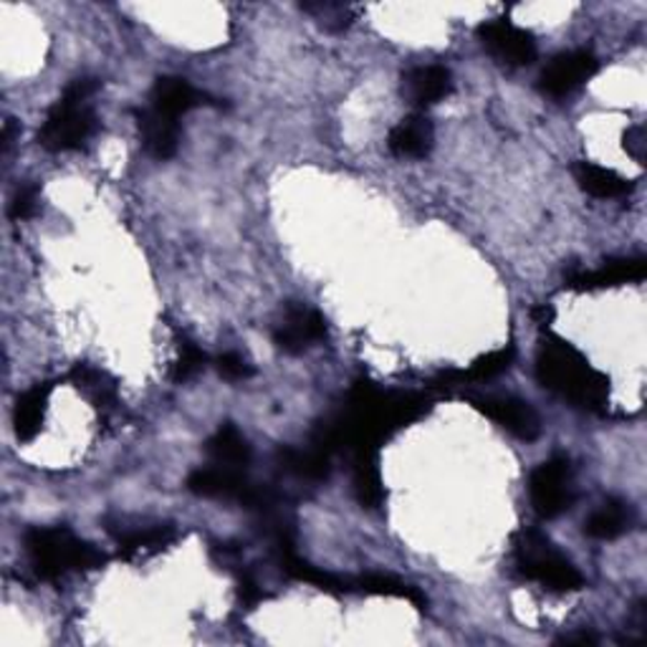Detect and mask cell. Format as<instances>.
<instances>
[{"label": "cell", "instance_id": "obj_8", "mask_svg": "<svg viewBox=\"0 0 647 647\" xmlns=\"http://www.w3.org/2000/svg\"><path fill=\"white\" fill-rule=\"evenodd\" d=\"M478 39L490 56L508 66H529L539 56L537 41H533L531 33L508 19L483 23L478 29Z\"/></svg>", "mask_w": 647, "mask_h": 647}, {"label": "cell", "instance_id": "obj_28", "mask_svg": "<svg viewBox=\"0 0 647 647\" xmlns=\"http://www.w3.org/2000/svg\"><path fill=\"white\" fill-rule=\"evenodd\" d=\"M304 11L314 13L316 19H324L322 25H326V29H347L349 25V8L344 6H332V3H319V6H306Z\"/></svg>", "mask_w": 647, "mask_h": 647}, {"label": "cell", "instance_id": "obj_15", "mask_svg": "<svg viewBox=\"0 0 647 647\" xmlns=\"http://www.w3.org/2000/svg\"><path fill=\"white\" fill-rule=\"evenodd\" d=\"M205 105V94L197 91L193 84L180 79V76H160L152 86L150 107H154L162 115L180 119L187 115L190 109Z\"/></svg>", "mask_w": 647, "mask_h": 647}, {"label": "cell", "instance_id": "obj_27", "mask_svg": "<svg viewBox=\"0 0 647 647\" xmlns=\"http://www.w3.org/2000/svg\"><path fill=\"white\" fill-rule=\"evenodd\" d=\"M215 367H218L220 377L230 379V382H240V379H248L254 375V367L248 365L246 357H240L238 352H223V355L215 359Z\"/></svg>", "mask_w": 647, "mask_h": 647}, {"label": "cell", "instance_id": "obj_3", "mask_svg": "<svg viewBox=\"0 0 647 647\" xmlns=\"http://www.w3.org/2000/svg\"><path fill=\"white\" fill-rule=\"evenodd\" d=\"M25 554L41 580H62L72 572L105 567L107 557L94 543L76 537L66 526H36L25 533Z\"/></svg>", "mask_w": 647, "mask_h": 647}, {"label": "cell", "instance_id": "obj_31", "mask_svg": "<svg viewBox=\"0 0 647 647\" xmlns=\"http://www.w3.org/2000/svg\"><path fill=\"white\" fill-rule=\"evenodd\" d=\"M13 129H15L13 119H8L6 127H3V152L11 150V144H13Z\"/></svg>", "mask_w": 647, "mask_h": 647}, {"label": "cell", "instance_id": "obj_2", "mask_svg": "<svg viewBox=\"0 0 647 647\" xmlns=\"http://www.w3.org/2000/svg\"><path fill=\"white\" fill-rule=\"evenodd\" d=\"M537 377L549 392L564 397L574 408L592 416H605L610 408V379L594 369L580 349L559 336H547L541 342Z\"/></svg>", "mask_w": 647, "mask_h": 647}, {"label": "cell", "instance_id": "obj_20", "mask_svg": "<svg viewBox=\"0 0 647 647\" xmlns=\"http://www.w3.org/2000/svg\"><path fill=\"white\" fill-rule=\"evenodd\" d=\"M355 468H352V483H355V496L365 508H379L385 504V486L379 476L377 451H362L352 455Z\"/></svg>", "mask_w": 647, "mask_h": 647}, {"label": "cell", "instance_id": "obj_17", "mask_svg": "<svg viewBox=\"0 0 647 647\" xmlns=\"http://www.w3.org/2000/svg\"><path fill=\"white\" fill-rule=\"evenodd\" d=\"M180 539V531L170 524H158L150 529H137L119 537V554L125 559H144L170 549Z\"/></svg>", "mask_w": 647, "mask_h": 647}, {"label": "cell", "instance_id": "obj_25", "mask_svg": "<svg viewBox=\"0 0 647 647\" xmlns=\"http://www.w3.org/2000/svg\"><path fill=\"white\" fill-rule=\"evenodd\" d=\"M205 362H208V357H205V352L197 347L195 342L180 339L172 379H175V382H187V379H193L197 373H203Z\"/></svg>", "mask_w": 647, "mask_h": 647}, {"label": "cell", "instance_id": "obj_24", "mask_svg": "<svg viewBox=\"0 0 647 647\" xmlns=\"http://www.w3.org/2000/svg\"><path fill=\"white\" fill-rule=\"evenodd\" d=\"M352 590H359V592H367V594H379V597H400V600L412 602V605L420 607V610L425 607V597H422V592L416 590V586L400 582L392 574H377V572L362 574V576H357V580H352Z\"/></svg>", "mask_w": 647, "mask_h": 647}, {"label": "cell", "instance_id": "obj_5", "mask_svg": "<svg viewBox=\"0 0 647 647\" xmlns=\"http://www.w3.org/2000/svg\"><path fill=\"white\" fill-rule=\"evenodd\" d=\"M516 567L526 576L554 592H574L584 584L580 569L541 531H524L516 543Z\"/></svg>", "mask_w": 647, "mask_h": 647}, {"label": "cell", "instance_id": "obj_19", "mask_svg": "<svg viewBox=\"0 0 647 647\" xmlns=\"http://www.w3.org/2000/svg\"><path fill=\"white\" fill-rule=\"evenodd\" d=\"M51 395V385L43 382L25 390L19 400H15L13 410V428L19 440H33L41 433L43 418H46V402Z\"/></svg>", "mask_w": 647, "mask_h": 647}, {"label": "cell", "instance_id": "obj_10", "mask_svg": "<svg viewBox=\"0 0 647 647\" xmlns=\"http://www.w3.org/2000/svg\"><path fill=\"white\" fill-rule=\"evenodd\" d=\"M326 339V319L306 304L289 306L273 332V344L287 355H301Z\"/></svg>", "mask_w": 647, "mask_h": 647}, {"label": "cell", "instance_id": "obj_26", "mask_svg": "<svg viewBox=\"0 0 647 647\" xmlns=\"http://www.w3.org/2000/svg\"><path fill=\"white\" fill-rule=\"evenodd\" d=\"M36 211H39V185L25 183L15 190V195L11 201V218L25 220V218H31V215H36Z\"/></svg>", "mask_w": 647, "mask_h": 647}, {"label": "cell", "instance_id": "obj_21", "mask_svg": "<svg viewBox=\"0 0 647 647\" xmlns=\"http://www.w3.org/2000/svg\"><path fill=\"white\" fill-rule=\"evenodd\" d=\"M574 180L586 195L592 197H623L633 190V183L617 175L615 170L594 165V162H576Z\"/></svg>", "mask_w": 647, "mask_h": 647}, {"label": "cell", "instance_id": "obj_14", "mask_svg": "<svg viewBox=\"0 0 647 647\" xmlns=\"http://www.w3.org/2000/svg\"><path fill=\"white\" fill-rule=\"evenodd\" d=\"M435 142L433 122L425 115H410L405 117L390 132L387 147L395 158L400 160H422L428 158Z\"/></svg>", "mask_w": 647, "mask_h": 647}, {"label": "cell", "instance_id": "obj_16", "mask_svg": "<svg viewBox=\"0 0 647 647\" xmlns=\"http://www.w3.org/2000/svg\"><path fill=\"white\" fill-rule=\"evenodd\" d=\"M635 524V511L633 506L619 502V498H610V502L602 504L597 511H594L584 524V533L592 539L600 541H612L623 537L625 531L633 529Z\"/></svg>", "mask_w": 647, "mask_h": 647}, {"label": "cell", "instance_id": "obj_13", "mask_svg": "<svg viewBox=\"0 0 647 647\" xmlns=\"http://www.w3.org/2000/svg\"><path fill=\"white\" fill-rule=\"evenodd\" d=\"M137 127L144 150L158 160H170L177 152L180 144V122L175 117H168L154 107H144L137 111Z\"/></svg>", "mask_w": 647, "mask_h": 647}, {"label": "cell", "instance_id": "obj_12", "mask_svg": "<svg viewBox=\"0 0 647 647\" xmlns=\"http://www.w3.org/2000/svg\"><path fill=\"white\" fill-rule=\"evenodd\" d=\"M451 91H453V76L445 66L440 64L410 68L402 79V94L408 97L410 105H416L420 109L438 105V101H443Z\"/></svg>", "mask_w": 647, "mask_h": 647}, {"label": "cell", "instance_id": "obj_1", "mask_svg": "<svg viewBox=\"0 0 647 647\" xmlns=\"http://www.w3.org/2000/svg\"><path fill=\"white\" fill-rule=\"evenodd\" d=\"M422 412H425V400L420 395L385 392L373 382H357L339 416L319 425L312 445L330 455L334 451H349L352 455L377 451L385 438L410 425Z\"/></svg>", "mask_w": 647, "mask_h": 647}, {"label": "cell", "instance_id": "obj_18", "mask_svg": "<svg viewBox=\"0 0 647 647\" xmlns=\"http://www.w3.org/2000/svg\"><path fill=\"white\" fill-rule=\"evenodd\" d=\"M205 453L215 465H228V468H246L251 463V445L230 422L215 430V435L205 443Z\"/></svg>", "mask_w": 647, "mask_h": 647}, {"label": "cell", "instance_id": "obj_11", "mask_svg": "<svg viewBox=\"0 0 647 647\" xmlns=\"http://www.w3.org/2000/svg\"><path fill=\"white\" fill-rule=\"evenodd\" d=\"M645 273H647V261L643 256L612 258V261H607L597 271H572L567 276V287L576 291L623 287V283L643 281Z\"/></svg>", "mask_w": 647, "mask_h": 647}, {"label": "cell", "instance_id": "obj_32", "mask_svg": "<svg viewBox=\"0 0 647 647\" xmlns=\"http://www.w3.org/2000/svg\"><path fill=\"white\" fill-rule=\"evenodd\" d=\"M559 643H567V645L582 643V645H586V643H594V637H592V635H586V633H582V635H567V637H562V640H559Z\"/></svg>", "mask_w": 647, "mask_h": 647}, {"label": "cell", "instance_id": "obj_6", "mask_svg": "<svg viewBox=\"0 0 647 647\" xmlns=\"http://www.w3.org/2000/svg\"><path fill=\"white\" fill-rule=\"evenodd\" d=\"M531 506L541 519H557L574 504L572 463L564 455L543 461L529 478Z\"/></svg>", "mask_w": 647, "mask_h": 647}, {"label": "cell", "instance_id": "obj_30", "mask_svg": "<svg viewBox=\"0 0 647 647\" xmlns=\"http://www.w3.org/2000/svg\"><path fill=\"white\" fill-rule=\"evenodd\" d=\"M238 592H240V600H244L246 605H258V602L263 600V590L258 586V582L254 580L251 574H240Z\"/></svg>", "mask_w": 647, "mask_h": 647}, {"label": "cell", "instance_id": "obj_22", "mask_svg": "<svg viewBox=\"0 0 647 647\" xmlns=\"http://www.w3.org/2000/svg\"><path fill=\"white\" fill-rule=\"evenodd\" d=\"M281 468L291 473V476L306 478V481H324L330 476V453L322 447H281L279 451Z\"/></svg>", "mask_w": 647, "mask_h": 647}, {"label": "cell", "instance_id": "obj_7", "mask_svg": "<svg viewBox=\"0 0 647 647\" xmlns=\"http://www.w3.org/2000/svg\"><path fill=\"white\" fill-rule=\"evenodd\" d=\"M471 405L519 440H537L541 418L526 400L514 395H468Z\"/></svg>", "mask_w": 647, "mask_h": 647}, {"label": "cell", "instance_id": "obj_4", "mask_svg": "<svg viewBox=\"0 0 647 647\" xmlns=\"http://www.w3.org/2000/svg\"><path fill=\"white\" fill-rule=\"evenodd\" d=\"M99 89V82L82 76L66 86L64 97L48 111L46 122L39 132V144L48 152H72L91 140L97 132V115L91 99Z\"/></svg>", "mask_w": 647, "mask_h": 647}, {"label": "cell", "instance_id": "obj_9", "mask_svg": "<svg viewBox=\"0 0 647 647\" xmlns=\"http://www.w3.org/2000/svg\"><path fill=\"white\" fill-rule=\"evenodd\" d=\"M600 62L592 51L576 48V51H564V54L554 56L549 66L541 72L539 86L543 94L549 97H569V94L580 89L597 74Z\"/></svg>", "mask_w": 647, "mask_h": 647}, {"label": "cell", "instance_id": "obj_29", "mask_svg": "<svg viewBox=\"0 0 647 647\" xmlns=\"http://www.w3.org/2000/svg\"><path fill=\"white\" fill-rule=\"evenodd\" d=\"M645 147H647L645 129L640 125L629 127L625 132V150H627V154H633V158L640 162V165L645 162Z\"/></svg>", "mask_w": 647, "mask_h": 647}, {"label": "cell", "instance_id": "obj_23", "mask_svg": "<svg viewBox=\"0 0 647 647\" xmlns=\"http://www.w3.org/2000/svg\"><path fill=\"white\" fill-rule=\"evenodd\" d=\"M72 382L79 392L86 395L97 410H109L117 405V382L107 373L91 365H76L72 369Z\"/></svg>", "mask_w": 647, "mask_h": 647}]
</instances>
